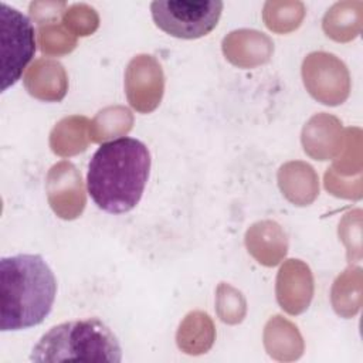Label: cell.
<instances>
[{"instance_id":"obj_1","label":"cell","mask_w":363,"mask_h":363,"mask_svg":"<svg viewBox=\"0 0 363 363\" xmlns=\"http://www.w3.org/2000/svg\"><path fill=\"white\" fill-rule=\"evenodd\" d=\"M150 163V152L139 139L121 136L104 142L88 163V194L106 213H128L142 199Z\"/></svg>"},{"instance_id":"obj_3","label":"cell","mask_w":363,"mask_h":363,"mask_svg":"<svg viewBox=\"0 0 363 363\" xmlns=\"http://www.w3.org/2000/svg\"><path fill=\"white\" fill-rule=\"evenodd\" d=\"M31 362H122V347L111 328L98 318L52 326L33 347Z\"/></svg>"},{"instance_id":"obj_4","label":"cell","mask_w":363,"mask_h":363,"mask_svg":"<svg viewBox=\"0 0 363 363\" xmlns=\"http://www.w3.org/2000/svg\"><path fill=\"white\" fill-rule=\"evenodd\" d=\"M223 7L221 0H167L152 1L150 13L155 24L166 34L194 40L216 28Z\"/></svg>"},{"instance_id":"obj_5","label":"cell","mask_w":363,"mask_h":363,"mask_svg":"<svg viewBox=\"0 0 363 363\" xmlns=\"http://www.w3.org/2000/svg\"><path fill=\"white\" fill-rule=\"evenodd\" d=\"M35 30L17 9L0 4V82L1 92L14 85L35 54Z\"/></svg>"},{"instance_id":"obj_2","label":"cell","mask_w":363,"mask_h":363,"mask_svg":"<svg viewBox=\"0 0 363 363\" xmlns=\"http://www.w3.org/2000/svg\"><path fill=\"white\" fill-rule=\"evenodd\" d=\"M0 295V330H24L43 323L50 315L57 295V279L38 254L3 257Z\"/></svg>"}]
</instances>
